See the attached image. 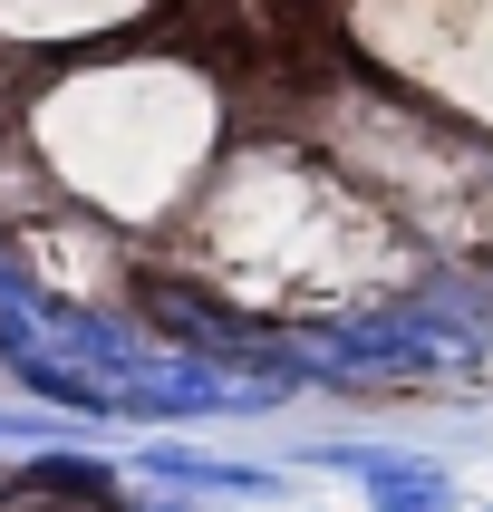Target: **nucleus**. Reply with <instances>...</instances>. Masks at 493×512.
<instances>
[{
  "label": "nucleus",
  "instance_id": "1",
  "mask_svg": "<svg viewBox=\"0 0 493 512\" xmlns=\"http://www.w3.org/2000/svg\"><path fill=\"white\" fill-rule=\"evenodd\" d=\"M300 358H329L339 377L474 368V329H455V319H426V310H397V319H348V329H319V339H300Z\"/></svg>",
  "mask_w": 493,
  "mask_h": 512
},
{
  "label": "nucleus",
  "instance_id": "2",
  "mask_svg": "<svg viewBox=\"0 0 493 512\" xmlns=\"http://www.w3.org/2000/svg\"><path fill=\"white\" fill-rule=\"evenodd\" d=\"M358 484H368L377 512H445V503H455L435 464H397V455H358Z\"/></svg>",
  "mask_w": 493,
  "mask_h": 512
}]
</instances>
